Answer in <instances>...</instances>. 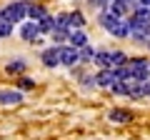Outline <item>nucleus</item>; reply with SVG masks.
I'll use <instances>...</instances> for the list:
<instances>
[{
  "label": "nucleus",
  "instance_id": "f257e3e1",
  "mask_svg": "<svg viewBox=\"0 0 150 140\" xmlns=\"http://www.w3.org/2000/svg\"><path fill=\"white\" fill-rule=\"evenodd\" d=\"M93 63L100 65L103 70H115V68H123V65L128 63V58H125V53H120V50H115V53H95Z\"/></svg>",
  "mask_w": 150,
  "mask_h": 140
},
{
  "label": "nucleus",
  "instance_id": "f03ea898",
  "mask_svg": "<svg viewBox=\"0 0 150 140\" xmlns=\"http://www.w3.org/2000/svg\"><path fill=\"white\" fill-rule=\"evenodd\" d=\"M25 10H28V5H25V3H20V0L8 3L5 8H0V20H5V23H10V25H15V23H20L23 18H25Z\"/></svg>",
  "mask_w": 150,
  "mask_h": 140
},
{
  "label": "nucleus",
  "instance_id": "7ed1b4c3",
  "mask_svg": "<svg viewBox=\"0 0 150 140\" xmlns=\"http://www.w3.org/2000/svg\"><path fill=\"white\" fill-rule=\"evenodd\" d=\"M115 83H120V78H118V70H100V73L95 75V85L112 88Z\"/></svg>",
  "mask_w": 150,
  "mask_h": 140
},
{
  "label": "nucleus",
  "instance_id": "20e7f679",
  "mask_svg": "<svg viewBox=\"0 0 150 140\" xmlns=\"http://www.w3.org/2000/svg\"><path fill=\"white\" fill-rule=\"evenodd\" d=\"M108 120H110V123H115V125H128L130 120H133V113H130V110H110V113H108Z\"/></svg>",
  "mask_w": 150,
  "mask_h": 140
},
{
  "label": "nucleus",
  "instance_id": "39448f33",
  "mask_svg": "<svg viewBox=\"0 0 150 140\" xmlns=\"http://www.w3.org/2000/svg\"><path fill=\"white\" fill-rule=\"evenodd\" d=\"M20 35H23V40H30V43H38L40 40V30H38V23H25V25L20 28Z\"/></svg>",
  "mask_w": 150,
  "mask_h": 140
},
{
  "label": "nucleus",
  "instance_id": "423d86ee",
  "mask_svg": "<svg viewBox=\"0 0 150 140\" xmlns=\"http://www.w3.org/2000/svg\"><path fill=\"white\" fill-rule=\"evenodd\" d=\"M68 40H70V48H75V50H80V48L88 45V35L83 30H70L68 33Z\"/></svg>",
  "mask_w": 150,
  "mask_h": 140
},
{
  "label": "nucleus",
  "instance_id": "0eeeda50",
  "mask_svg": "<svg viewBox=\"0 0 150 140\" xmlns=\"http://www.w3.org/2000/svg\"><path fill=\"white\" fill-rule=\"evenodd\" d=\"M23 95L18 90H0V105H20Z\"/></svg>",
  "mask_w": 150,
  "mask_h": 140
},
{
  "label": "nucleus",
  "instance_id": "6e6552de",
  "mask_svg": "<svg viewBox=\"0 0 150 140\" xmlns=\"http://www.w3.org/2000/svg\"><path fill=\"white\" fill-rule=\"evenodd\" d=\"M40 58H43V65L55 68V65H60V48H48Z\"/></svg>",
  "mask_w": 150,
  "mask_h": 140
},
{
  "label": "nucleus",
  "instance_id": "1a4fd4ad",
  "mask_svg": "<svg viewBox=\"0 0 150 140\" xmlns=\"http://www.w3.org/2000/svg\"><path fill=\"white\" fill-rule=\"evenodd\" d=\"M75 63H80L78 60V50L75 48H60V65H75Z\"/></svg>",
  "mask_w": 150,
  "mask_h": 140
},
{
  "label": "nucleus",
  "instance_id": "9d476101",
  "mask_svg": "<svg viewBox=\"0 0 150 140\" xmlns=\"http://www.w3.org/2000/svg\"><path fill=\"white\" fill-rule=\"evenodd\" d=\"M108 33H110V35H115V38H125V35H130L128 20H115V25L108 28Z\"/></svg>",
  "mask_w": 150,
  "mask_h": 140
},
{
  "label": "nucleus",
  "instance_id": "9b49d317",
  "mask_svg": "<svg viewBox=\"0 0 150 140\" xmlns=\"http://www.w3.org/2000/svg\"><path fill=\"white\" fill-rule=\"evenodd\" d=\"M128 3H123V0H112V3H108V13L110 15H115V18H123L125 13H128Z\"/></svg>",
  "mask_w": 150,
  "mask_h": 140
},
{
  "label": "nucleus",
  "instance_id": "f8f14e48",
  "mask_svg": "<svg viewBox=\"0 0 150 140\" xmlns=\"http://www.w3.org/2000/svg\"><path fill=\"white\" fill-rule=\"evenodd\" d=\"M25 15L30 18L33 23H40V20H43V18H48V13H45V8H43V5H28Z\"/></svg>",
  "mask_w": 150,
  "mask_h": 140
},
{
  "label": "nucleus",
  "instance_id": "ddd939ff",
  "mask_svg": "<svg viewBox=\"0 0 150 140\" xmlns=\"http://www.w3.org/2000/svg\"><path fill=\"white\" fill-rule=\"evenodd\" d=\"M25 60L18 58V60H10V63H5V73L8 75H18V73H25Z\"/></svg>",
  "mask_w": 150,
  "mask_h": 140
},
{
  "label": "nucleus",
  "instance_id": "4468645a",
  "mask_svg": "<svg viewBox=\"0 0 150 140\" xmlns=\"http://www.w3.org/2000/svg\"><path fill=\"white\" fill-rule=\"evenodd\" d=\"M83 25H85L83 13H68V30H70V28H73V30H80Z\"/></svg>",
  "mask_w": 150,
  "mask_h": 140
},
{
  "label": "nucleus",
  "instance_id": "2eb2a0df",
  "mask_svg": "<svg viewBox=\"0 0 150 140\" xmlns=\"http://www.w3.org/2000/svg\"><path fill=\"white\" fill-rule=\"evenodd\" d=\"M38 30H40V33H53L55 30V18H43V20H40V23H38Z\"/></svg>",
  "mask_w": 150,
  "mask_h": 140
},
{
  "label": "nucleus",
  "instance_id": "dca6fc26",
  "mask_svg": "<svg viewBox=\"0 0 150 140\" xmlns=\"http://www.w3.org/2000/svg\"><path fill=\"white\" fill-rule=\"evenodd\" d=\"M93 58H95V50H93L90 45H85V48L78 50V60H83V63H88V60H93Z\"/></svg>",
  "mask_w": 150,
  "mask_h": 140
},
{
  "label": "nucleus",
  "instance_id": "f3484780",
  "mask_svg": "<svg viewBox=\"0 0 150 140\" xmlns=\"http://www.w3.org/2000/svg\"><path fill=\"white\" fill-rule=\"evenodd\" d=\"M50 38H53V43H55V45H60L63 40H68V33H65V30H58V28H55V30L50 33Z\"/></svg>",
  "mask_w": 150,
  "mask_h": 140
},
{
  "label": "nucleus",
  "instance_id": "a211bd4d",
  "mask_svg": "<svg viewBox=\"0 0 150 140\" xmlns=\"http://www.w3.org/2000/svg\"><path fill=\"white\" fill-rule=\"evenodd\" d=\"M18 85H20V90H33V88H35V80H30V78H20Z\"/></svg>",
  "mask_w": 150,
  "mask_h": 140
},
{
  "label": "nucleus",
  "instance_id": "6ab92c4d",
  "mask_svg": "<svg viewBox=\"0 0 150 140\" xmlns=\"http://www.w3.org/2000/svg\"><path fill=\"white\" fill-rule=\"evenodd\" d=\"M10 33H13V25L5 23V20H0V38H8Z\"/></svg>",
  "mask_w": 150,
  "mask_h": 140
},
{
  "label": "nucleus",
  "instance_id": "aec40b11",
  "mask_svg": "<svg viewBox=\"0 0 150 140\" xmlns=\"http://www.w3.org/2000/svg\"><path fill=\"white\" fill-rule=\"evenodd\" d=\"M88 5L93 8V10H108V0H88Z\"/></svg>",
  "mask_w": 150,
  "mask_h": 140
},
{
  "label": "nucleus",
  "instance_id": "412c9836",
  "mask_svg": "<svg viewBox=\"0 0 150 140\" xmlns=\"http://www.w3.org/2000/svg\"><path fill=\"white\" fill-rule=\"evenodd\" d=\"M138 8H145V10H150V0H138Z\"/></svg>",
  "mask_w": 150,
  "mask_h": 140
},
{
  "label": "nucleus",
  "instance_id": "4be33fe9",
  "mask_svg": "<svg viewBox=\"0 0 150 140\" xmlns=\"http://www.w3.org/2000/svg\"><path fill=\"white\" fill-rule=\"evenodd\" d=\"M123 3H128V5H130V0H123Z\"/></svg>",
  "mask_w": 150,
  "mask_h": 140
},
{
  "label": "nucleus",
  "instance_id": "5701e85b",
  "mask_svg": "<svg viewBox=\"0 0 150 140\" xmlns=\"http://www.w3.org/2000/svg\"><path fill=\"white\" fill-rule=\"evenodd\" d=\"M148 73H150V63H148Z\"/></svg>",
  "mask_w": 150,
  "mask_h": 140
},
{
  "label": "nucleus",
  "instance_id": "b1692460",
  "mask_svg": "<svg viewBox=\"0 0 150 140\" xmlns=\"http://www.w3.org/2000/svg\"><path fill=\"white\" fill-rule=\"evenodd\" d=\"M148 48H150V43H148Z\"/></svg>",
  "mask_w": 150,
  "mask_h": 140
}]
</instances>
